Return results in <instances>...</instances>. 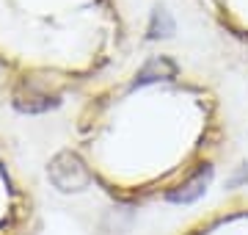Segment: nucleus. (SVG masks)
Listing matches in <instances>:
<instances>
[{
	"label": "nucleus",
	"instance_id": "nucleus-1",
	"mask_svg": "<svg viewBox=\"0 0 248 235\" xmlns=\"http://www.w3.org/2000/svg\"><path fill=\"white\" fill-rule=\"evenodd\" d=\"M47 174H50V180H53L55 188H61V191H83L91 183L89 166L83 163V158L78 152H69V150L66 152H58L50 161Z\"/></svg>",
	"mask_w": 248,
	"mask_h": 235
},
{
	"label": "nucleus",
	"instance_id": "nucleus-2",
	"mask_svg": "<svg viewBox=\"0 0 248 235\" xmlns=\"http://www.w3.org/2000/svg\"><path fill=\"white\" fill-rule=\"evenodd\" d=\"M210 177H213V169L202 163V166H196V169H193V174H190L187 180L177 183V185H174L166 197H169L171 202H193L196 197H202V191L207 188Z\"/></svg>",
	"mask_w": 248,
	"mask_h": 235
},
{
	"label": "nucleus",
	"instance_id": "nucleus-3",
	"mask_svg": "<svg viewBox=\"0 0 248 235\" xmlns=\"http://www.w3.org/2000/svg\"><path fill=\"white\" fill-rule=\"evenodd\" d=\"M14 102H17L19 111H28V114H39V111H47L50 105H55L58 100L50 97L47 91H36L33 81H25L19 86V91L14 94Z\"/></svg>",
	"mask_w": 248,
	"mask_h": 235
},
{
	"label": "nucleus",
	"instance_id": "nucleus-4",
	"mask_svg": "<svg viewBox=\"0 0 248 235\" xmlns=\"http://www.w3.org/2000/svg\"><path fill=\"white\" fill-rule=\"evenodd\" d=\"M174 72H177L174 61H169L166 55H160V58H152V61L141 69V81L149 83V81H157V78H171Z\"/></svg>",
	"mask_w": 248,
	"mask_h": 235
}]
</instances>
